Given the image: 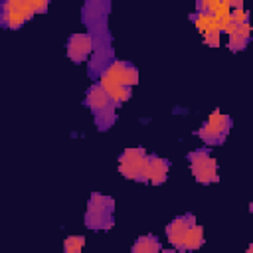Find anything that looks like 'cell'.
<instances>
[{"mask_svg": "<svg viewBox=\"0 0 253 253\" xmlns=\"http://www.w3.org/2000/svg\"><path fill=\"white\" fill-rule=\"evenodd\" d=\"M111 0H83L81 22L93 38V53L87 63V75L97 81L103 71L115 61L113 36L109 30Z\"/></svg>", "mask_w": 253, "mask_h": 253, "instance_id": "obj_1", "label": "cell"}, {"mask_svg": "<svg viewBox=\"0 0 253 253\" xmlns=\"http://www.w3.org/2000/svg\"><path fill=\"white\" fill-rule=\"evenodd\" d=\"M97 81L103 85V89L121 107L123 103H126L130 99V95H132L130 91L138 83V69L130 61H119V59H115L103 71V75Z\"/></svg>", "mask_w": 253, "mask_h": 253, "instance_id": "obj_2", "label": "cell"}, {"mask_svg": "<svg viewBox=\"0 0 253 253\" xmlns=\"http://www.w3.org/2000/svg\"><path fill=\"white\" fill-rule=\"evenodd\" d=\"M166 237L176 251H196L204 245V227L198 225L194 213H184L166 225Z\"/></svg>", "mask_w": 253, "mask_h": 253, "instance_id": "obj_3", "label": "cell"}, {"mask_svg": "<svg viewBox=\"0 0 253 253\" xmlns=\"http://www.w3.org/2000/svg\"><path fill=\"white\" fill-rule=\"evenodd\" d=\"M83 105L91 111L97 130L105 132V130H109V128L115 125L119 105H117L115 99L103 89V85H101L99 81H95V83L87 89L85 99H83Z\"/></svg>", "mask_w": 253, "mask_h": 253, "instance_id": "obj_4", "label": "cell"}, {"mask_svg": "<svg viewBox=\"0 0 253 253\" xmlns=\"http://www.w3.org/2000/svg\"><path fill=\"white\" fill-rule=\"evenodd\" d=\"M51 0H4L0 6V24L8 30L22 28L36 14H43Z\"/></svg>", "mask_w": 253, "mask_h": 253, "instance_id": "obj_5", "label": "cell"}, {"mask_svg": "<svg viewBox=\"0 0 253 253\" xmlns=\"http://www.w3.org/2000/svg\"><path fill=\"white\" fill-rule=\"evenodd\" d=\"M85 225L93 231H107L115 225V200L111 196L93 192L85 210Z\"/></svg>", "mask_w": 253, "mask_h": 253, "instance_id": "obj_6", "label": "cell"}, {"mask_svg": "<svg viewBox=\"0 0 253 253\" xmlns=\"http://www.w3.org/2000/svg\"><path fill=\"white\" fill-rule=\"evenodd\" d=\"M148 160H150V154L144 148L140 146L126 148L119 156V172L128 180L148 182Z\"/></svg>", "mask_w": 253, "mask_h": 253, "instance_id": "obj_7", "label": "cell"}, {"mask_svg": "<svg viewBox=\"0 0 253 253\" xmlns=\"http://www.w3.org/2000/svg\"><path fill=\"white\" fill-rule=\"evenodd\" d=\"M231 130V117L221 113V111H213L210 115V119L194 132L202 142H206L208 146H213V144H221L227 134Z\"/></svg>", "mask_w": 253, "mask_h": 253, "instance_id": "obj_8", "label": "cell"}, {"mask_svg": "<svg viewBox=\"0 0 253 253\" xmlns=\"http://www.w3.org/2000/svg\"><path fill=\"white\" fill-rule=\"evenodd\" d=\"M188 164L192 170V176L196 178V182L200 184H215L219 180L217 174V162L215 158H211L208 148H196L192 152H188Z\"/></svg>", "mask_w": 253, "mask_h": 253, "instance_id": "obj_9", "label": "cell"}, {"mask_svg": "<svg viewBox=\"0 0 253 253\" xmlns=\"http://www.w3.org/2000/svg\"><path fill=\"white\" fill-rule=\"evenodd\" d=\"M65 53L73 63H83L93 53V38L89 32L83 34H71L65 43Z\"/></svg>", "mask_w": 253, "mask_h": 253, "instance_id": "obj_10", "label": "cell"}, {"mask_svg": "<svg viewBox=\"0 0 253 253\" xmlns=\"http://www.w3.org/2000/svg\"><path fill=\"white\" fill-rule=\"evenodd\" d=\"M168 170H170V162L158 154H150L148 160V182L154 186H160L166 182L168 178Z\"/></svg>", "mask_w": 253, "mask_h": 253, "instance_id": "obj_11", "label": "cell"}, {"mask_svg": "<svg viewBox=\"0 0 253 253\" xmlns=\"http://www.w3.org/2000/svg\"><path fill=\"white\" fill-rule=\"evenodd\" d=\"M190 20L194 22V26L202 32V34H208V32H221L223 30V20L215 14H206V12H194L190 14Z\"/></svg>", "mask_w": 253, "mask_h": 253, "instance_id": "obj_12", "label": "cell"}, {"mask_svg": "<svg viewBox=\"0 0 253 253\" xmlns=\"http://www.w3.org/2000/svg\"><path fill=\"white\" fill-rule=\"evenodd\" d=\"M251 40V24H243V26H237L235 30L229 32V40H227V47L229 51H243L247 47Z\"/></svg>", "mask_w": 253, "mask_h": 253, "instance_id": "obj_13", "label": "cell"}, {"mask_svg": "<svg viewBox=\"0 0 253 253\" xmlns=\"http://www.w3.org/2000/svg\"><path fill=\"white\" fill-rule=\"evenodd\" d=\"M130 251L132 253H158V251H162V243L158 241V237L148 233V235L136 237V241L132 243Z\"/></svg>", "mask_w": 253, "mask_h": 253, "instance_id": "obj_14", "label": "cell"}, {"mask_svg": "<svg viewBox=\"0 0 253 253\" xmlns=\"http://www.w3.org/2000/svg\"><path fill=\"white\" fill-rule=\"evenodd\" d=\"M243 24H249V12L247 10H243V8H235V10H231V14L223 20V30L221 32H231V30H235L237 26H243Z\"/></svg>", "mask_w": 253, "mask_h": 253, "instance_id": "obj_15", "label": "cell"}, {"mask_svg": "<svg viewBox=\"0 0 253 253\" xmlns=\"http://www.w3.org/2000/svg\"><path fill=\"white\" fill-rule=\"evenodd\" d=\"M83 245H85V237L83 235H69L63 241V251L65 253H79L83 249Z\"/></svg>", "mask_w": 253, "mask_h": 253, "instance_id": "obj_16", "label": "cell"}, {"mask_svg": "<svg viewBox=\"0 0 253 253\" xmlns=\"http://www.w3.org/2000/svg\"><path fill=\"white\" fill-rule=\"evenodd\" d=\"M219 36H221V32H208V34H204V43L210 47H219Z\"/></svg>", "mask_w": 253, "mask_h": 253, "instance_id": "obj_17", "label": "cell"}, {"mask_svg": "<svg viewBox=\"0 0 253 253\" xmlns=\"http://www.w3.org/2000/svg\"><path fill=\"white\" fill-rule=\"evenodd\" d=\"M221 4L229 6L231 10H235V8H243V0H221Z\"/></svg>", "mask_w": 253, "mask_h": 253, "instance_id": "obj_18", "label": "cell"}, {"mask_svg": "<svg viewBox=\"0 0 253 253\" xmlns=\"http://www.w3.org/2000/svg\"><path fill=\"white\" fill-rule=\"evenodd\" d=\"M247 253H253V243H251V245L247 247Z\"/></svg>", "mask_w": 253, "mask_h": 253, "instance_id": "obj_19", "label": "cell"}, {"mask_svg": "<svg viewBox=\"0 0 253 253\" xmlns=\"http://www.w3.org/2000/svg\"><path fill=\"white\" fill-rule=\"evenodd\" d=\"M249 213H251V215H253V202H251V204H249Z\"/></svg>", "mask_w": 253, "mask_h": 253, "instance_id": "obj_20", "label": "cell"}]
</instances>
